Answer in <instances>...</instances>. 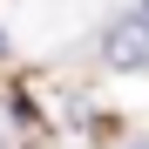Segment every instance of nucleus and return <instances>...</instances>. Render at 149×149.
<instances>
[{
  "label": "nucleus",
  "instance_id": "nucleus-1",
  "mask_svg": "<svg viewBox=\"0 0 149 149\" xmlns=\"http://www.w3.org/2000/svg\"><path fill=\"white\" fill-rule=\"evenodd\" d=\"M109 61L115 68H149V14H129L109 27Z\"/></svg>",
  "mask_w": 149,
  "mask_h": 149
}]
</instances>
